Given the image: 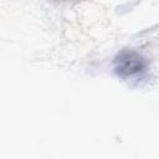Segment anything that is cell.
Wrapping results in <instances>:
<instances>
[{
  "mask_svg": "<svg viewBox=\"0 0 159 159\" xmlns=\"http://www.w3.org/2000/svg\"><path fill=\"white\" fill-rule=\"evenodd\" d=\"M147 70V58L134 50H123L114 58L113 71L118 77L123 80L139 77L144 75Z\"/></svg>",
  "mask_w": 159,
  "mask_h": 159,
  "instance_id": "obj_1",
  "label": "cell"
}]
</instances>
